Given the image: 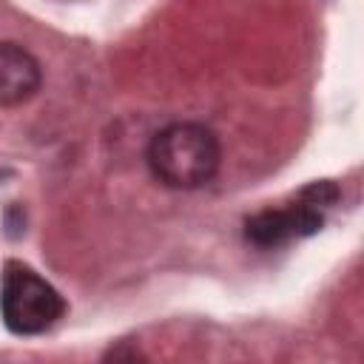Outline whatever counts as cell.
Here are the masks:
<instances>
[{"mask_svg":"<svg viewBox=\"0 0 364 364\" xmlns=\"http://www.w3.org/2000/svg\"><path fill=\"white\" fill-rule=\"evenodd\" d=\"M222 162L216 134L202 122H171L154 134L148 145V168L154 179L176 191L208 185Z\"/></svg>","mask_w":364,"mask_h":364,"instance_id":"1","label":"cell"},{"mask_svg":"<svg viewBox=\"0 0 364 364\" xmlns=\"http://www.w3.org/2000/svg\"><path fill=\"white\" fill-rule=\"evenodd\" d=\"M65 313L60 290L34 267L9 262L0 276V318L17 336H37L51 330Z\"/></svg>","mask_w":364,"mask_h":364,"instance_id":"2","label":"cell"},{"mask_svg":"<svg viewBox=\"0 0 364 364\" xmlns=\"http://www.w3.org/2000/svg\"><path fill=\"white\" fill-rule=\"evenodd\" d=\"M324 216L313 199L296 202L290 208L259 210L245 222V239L256 247H279L293 239H304L321 228Z\"/></svg>","mask_w":364,"mask_h":364,"instance_id":"3","label":"cell"},{"mask_svg":"<svg viewBox=\"0 0 364 364\" xmlns=\"http://www.w3.org/2000/svg\"><path fill=\"white\" fill-rule=\"evenodd\" d=\"M43 82L37 57L20 43L0 40V108L28 102Z\"/></svg>","mask_w":364,"mask_h":364,"instance_id":"4","label":"cell"}]
</instances>
